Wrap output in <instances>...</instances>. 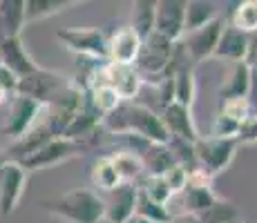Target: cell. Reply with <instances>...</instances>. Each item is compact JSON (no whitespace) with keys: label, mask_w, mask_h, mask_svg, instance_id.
I'll use <instances>...</instances> for the list:
<instances>
[{"label":"cell","mask_w":257,"mask_h":223,"mask_svg":"<svg viewBox=\"0 0 257 223\" xmlns=\"http://www.w3.org/2000/svg\"><path fill=\"white\" fill-rule=\"evenodd\" d=\"M186 3L184 0H157L155 7V32L170 43H181L186 29Z\"/></svg>","instance_id":"obj_11"},{"label":"cell","mask_w":257,"mask_h":223,"mask_svg":"<svg viewBox=\"0 0 257 223\" xmlns=\"http://www.w3.org/2000/svg\"><path fill=\"white\" fill-rule=\"evenodd\" d=\"M67 85H70V81H65L61 74L52 72V69L38 67L34 74H29V76H25V78H21V81H18L16 94H23V96L34 98L36 103H41V105L45 107V105H49V103H52L54 98H56L58 94H61Z\"/></svg>","instance_id":"obj_8"},{"label":"cell","mask_w":257,"mask_h":223,"mask_svg":"<svg viewBox=\"0 0 257 223\" xmlns=\"http://www.w3.org/2000/svg\"><path fill=\"white\" fill-rule=\"evenodd\" d=\"M248 47H250V36L248 34H244V32H239V29L226 25V27L221 29L219 43H217L215 54H212V56L224 58V61L241 63V61H246V56H248Z\"/></svg>","instance_id":"obj_16"},{"label":"cell","mask_w":257,"mask_h":223,"mask_svg":"<svg viewBox=\"0 0 257 223\" xmlns=\"http://www.w3.org/2000/svg\"><path fill=\"white\" fill-rule=\"evenodd\" d=\"M7 161H9V154H5V152L0 150V167H3V165H5V163H7Z\"/></svg>","instance_id":"obj_37"},{"label":"cell","mask_w":257,"mask_h":223,"mask_svg":"<svg viewBox=\"0 0 257 223\" xmlns=\"http://www.w3.org/2000/svg\"><path fill=\"white\" fill-rule=\"evenodd\" d=\"M239 219H241L239 210L230 201H224V199H217L215 205L199 216L201 223H228V221H239Z\"/></svg>","instance_id":"obj_29"},{"label":"cell","mask_w":257,"mask_h":223,"mask_svg":"<svg viewBox=\"0 0 257 223\" xmlns=\"http://www.w3.org/2000/svg\"><path fill=\"white\" fill-rule=\"evenodd\" d=\"M101 223H107V221H105V219H103V221H101Z\"/></svg>","instance_id":"obj_40"},{"label":"cell","mask_w":257,"mask_h":223,"mask_svg":"<svg viewBox=\"0 0 257 223\" xmlns=\"http://www.w3.org/2000/svg\"><path fill=\"white\" fill-rule=\"evenodd\" d=\"M239 127L241 125H237L235 121H230V118L217 114L215 123H212V134L210 136H215V138H237L239 136Z\"/></svg>","instance_id":"obj_32"},{"label":"cell","mask_w":257,"mask_h":223,"mask_svg":"<svg viewBox=\"0 0 257 223\" xmlns=\"http://www.w3.org/2000/svg\"><path fill=\"white\" fill-rule=\"evenodd\" d=\"M43 112H45V107L41 103H36L34 98L23 96V94H14L7 118H5L0 132L7 138H12V141H18V138H23L25 134L32 132L38 125V116Z\"/></svg>","instance_id":"obj_6"},{"label":"cell","mask_w":257,"mask_h":223,"mask_svg":"<svg viewBox=\"0 0 257 223\" xmlns=\"http://www.w3.org/2000/svg\"><path fill=\"white\" fill-rule=\"evenodd\" d=\"M135 214L137 216H143L150 223H168L170 221V210L166 205H159V203L150 201L146 194H137V207H135Z\"/></svg>","instance_id":"obj_27"},{"label":"cell","mask_w":257,"mask_h":223,"mask_svg":"<svg viewBox=\"0 0 257 223\" xmlns=\"http://www.w3.org/2000/svg\"><path fill=\"white\" fill-rule=\"evenodd\" d=\"M137 187H139L141 194H146L148 199L155 201V203H159V205H166L168 207V201L172 199L170 187L166 185V181L161 176H146Z\"/></svg>","instance_id":"obj_28"},{"label":"cell","mask_w":257,"mask_h":223,"mask_svg":"<svg viewBox=\"0 0 257 223\" xmlns=\"http://www.w3.org/2000/svg\"><path fill=\"white\" fill-rule=\"evenodd\" d=\"M56 38L63 43V47L78 56H87L94 61H107V38L103 32L90 27H70L56 32Z\"/></svg>","instance_id":"obj_7"},{"label":"cell","mask_w":257,"mask_h":223,"mask_svg":"<svg viewBox=\"0 0 257 223\" xmlns=\"http://www.w3.org/2000/svg\"><path fill=\"white\" fill-rule=\"evenodd\" d=\"M110 158H112V163H114V170L123 183H137V178L143 174L141 161L135 154H130V152L118 150L114 154H110Z\"/></svg>","instance_id":"obj_25"},{"label":"cell","mask_w":257,"mask_h":223,"mask_svg":"<svg viewBox=\"0 0 257 223\" xmlns=\"http://www.w3.org/2000/svg\"><path fill=\"white\" fill-rule=\"evenodd\" d=\"M250 89H253V67H248L241 61V63H233V67L228 69V76L219 85V96L221 101L248 98Z\"/></svg>","instance_id":"obj_17"},{"label":"cell","mask_w":257,"mask_h":223,"mask_svg":"<svg viewBox=\"0 0 257 223\" xmlns=\"http://www.w3.org/2000/svg\"><path fill=\"white\" fill-rule=\"evenodd\" d=\"M221 116L230 118L235 121L237 125L248 121V116L253 114V103L248 98H228V101H221V110H219Z\"/></svg>","instance_id":"obj_30"},{"label":"cell","mask_w":257,"mask_h":223,"mask_svg":"<svg viewBox=\"0 0 257 223\" xmlns=\"http://www.w3.org/2000/svg\"><path fill=\"white\" fill-rule=\"evenodd\" d=\"M226 25L248 34V36L257 34V0H241V3H235L233 9L228 12Z\"/></svg>","instance_id":"obj_22"},{"label":"cell","mask_w":257,"mask_h":223,"mask_svg":"<svg viewBox=\"0 0 257 223\" xmlns=\"http://www.w3.org/2000/svg\"><path fill=\"white\" fill-rule=\"evenodd\" d=\"M90 181H92L94 192L98 190V192H105V194L123 183L121 178H118V174H116L114 163H112L110 154L101 156V158H96V161H94V165L90 170Z\"/></svg>","instance_id":"obj_21"},{"label":"cell","mask_w":257,"mask_h":223,"mask_svg":"<svg viewBox=\"0 0 257 223\" xmlns=\"http://www.w3.org/2000/svg\"><path fill=\"white\" fill-rule=\"evenodd\" d=\"M237 138H215V136H199L192 143L195 150V163L210 176L224 172L230 165L237 150Z\"/></svg>","instance_id":"obj_5"},{"label":"cell","mask_w":257,"mask_h":223,"mask_svg":"<svg viewBox=\"0 0 257 223\" xmlns=\"http://www.w3.org/2000/svg\"><path fill=\"white\" fill-rule=\"evenodd\" d=\"M43 210L63 223H101L105 216L103 196L92 187H78L56 199L43 201Z\"/></svg>","instance_id":"obj_2"},{"label":"cell","mask_w":257,"mask_h":223,"mask_svg":"<svg viewBox=\"0 0 257 223\" xmlns=\"http://www.w3.org/2000/svg\"><path fill=\"white\" fill-rule=\"evenodd\" d=\"M161 178L166 181V185L170 187L172 196H175V194H179V192L186 190V185H188V170H184L181 165H177V163H175L170 170L161 174Z\"/></svg>","instance_id":"obj_31"},{"label":"cell","mask_w":257,"mask_h":223,"mask_svg":"<svg viewBox=\"0 0 257 223\" xmlns=\"http://www.w3.org/2000/svg\"><path fill=\"white\" fill-rule=\"evenodd\" d=\"M92 145L94 143H90V141H72V138H65V136H54V138H49L45 145H41L36 152L21 158L18 163H21L27 172L47 170V167L61 165V163L70 161V158L78 156V154H85Z\"/></svg>","instance_id":"obj_4"},{"label":"cell","mask_w":257,"mask_h":223,"mask_svg":"<svg viewBox=\"0 0 257 223\" xmlns=\"http://www.w3.org/2000/svg\"><path fill=\"white\" fill-rule=\"evenodd\" d=\"M155 7H157V0H139V3L132 5V23L127 27L141 41H146L155 32Z\"/></svg>","instance_id":"obj_23"},{"label":"cell","mask_w":257,"mask_h":223,"mask_svg":"<svg viewBox=\"0 0 257 223\" xmlns=\"http://www.w3.org/2000/svg\"><path fill=\"white\" fill-rule=\"evenodd\" d=\"M25 27V0H0V38H18Z\"/></svg>","instance_id":"obj_18"},{"label":"cell","mask_w":257,"mask_h":223,"mask_svg":"<svg viewBox=\"0 0 257 223\" xmlns=\"http://www.w3.org/2000/svg\"><path fill=\"white\" fill-rule=\"evenodd\" d=\"M27 185V170L18 161L9 158L0 167V214L9 216L16 212Z\"/></svg>","instance_id":"obj_10"},{"label":"cell","mask_w":257,"mask_h":223,"mask_svg":"<svg viewBox=\"0 0 257 223\" xmlns=\"http://www.w3.org/2000/svg\"><path fill=\"white\" fill-rule=\"evenodd\" d=\"M141 45L143 41L130 27H121L112 34V38H107V63L132 67L141 52Z\"/></svg>","instance_id":"obj_15"},{"label":"cell","mask_w":257,"mask_h":223,"mask_svg":"<svg viewBox=\"0 0 257 223\" xmlns=\"http://www.w3.org/2000/svg\"><path fill=\"white\" fill-rule=\"evenodd\" d=\"M219 196L212 192V187H190L184 190V201H186V212L188 214L201 216L204 212H208L217 203Z\"/></svg>","instance_id":"obj_24"},{"label":"cell","mask_w":257,"mask_h":223,"mask_svg":"<svg viewBox=\"0 0 257 223\" xmlns=\"http://www.w3.org/2000/svg\"><path fill=\"white\" fill-rule=\"evenodd\" d=\"M0 65L7 67L18 81L38 69L36 61H34V58L29 56V52L25 49L21 36L18 38H0Z\"/></svg>","instance_id":"obj_13"},{"label":"cell","mask_w":257,"mask_h":223,"mask_svg":"<svg viewBox=\"0 0 257 223\" xmlns=\"http://www.w3.org/2000/svg\"><path fill=\"white\" fill-rule=\"evenodd\" d=\"M137 194H139L137 183H121L112 192H107V199H103V205H105L103 219L107 223H125L135 214Z\"/></svg>","instance_id":"obj_12"},{"label":"cell","mask_w":257,"mask_h":223,"mask_svg":"<svg viewBox=\"0 0 257 223\" xmlns=\"http://www.w3.org/2000/svg\"><path fill=\"white\" fill-rule=\"evenodd\" d=\"M168 223H201V221H199V216L188 214V212H181V214L170 216V221H168Z\"/></svg>","instance_id":"obj_35"},{"label":"cell","mask_w":257,"mask_h":223,"mask_svg":"<svg viewBox=\"0 0 257 223\" xmlns=\"http://www.w3.org/2000/svg\"><path fill=\"white\" fill-rule=\"evenodd\" d=\"M76 5L78 0H25V25L58 16Z\"/></svg>","instance_id":"obj_19"},{"label":"cell","mask_w":257,"mask_h":223,"mask_svg":"<svg viewBox=\"0 0 257 223\" xmlns=\"http://www.w3.org/2000/svg\"><path fill=\"white\" fill-rule=\"evenodd\" d=\"M237 143H257V114H250L248 121L241 123Z\"/></svg>","instance_id":"obj_33"},{"label":"cell","mask_w":257,"mask_h":223,"mask_svg":"<svg viewBox=\"0 0 257 223\" xmlns=\"http://www.w3.org/2000/svg\"><path fill=\"white\" fill-rule=\"evenodd\" d=\"M228 223H241V219L239 221H228Z\"/></svg>","instance_id":"obj_39"},{"label":"cell","mask_w":257,"mask_h":223,"mask_svg":"<svg viewBox=\"0 0 257 223\" xmlns=\"http://www.w3.org/2000/svg\"><path fill=\"white\" fill-rule=\"evenodd\" d=\"M101 127H105L114 136L132 134V136L146 138V141L159 143V145H166L170 141L159 114H155L146 105H139V103H121L114 112L103 116Z\"/></svg>","instance_id":"obj_1"},{"label":"cell","mask_w":257,"mask_h":223,"mask_svg":"<svg viewBox=\"0 0 257 223\" xmlns=\"http://www.w3.org/2000/svg\"><path fill=\"white\" fill-rule=\"evenodd\" d=\"M85 96H87V103L94 107V112H98L101 116H107V114L114 112L116 107L121 105V98H118V94L112 87H107V85L92 87L90 92L85 94Z\"/></svg>","instance_id":"obj_26"},{"label":"cell","mask_w":257,"mask_h":223,"mask_svg":"<svg viewBox=\"0 0 257 223\" xmlns=\"http://www.w3.org/2000/svg\"><path fill=\"white\" fill-rule=\"evenodd\" d=\"M226 27V21L224 18H215L212 23L204 25V27L195 29V32H188L184 34V38H181V49L186 52L188 61H190V65H197V63L206 61V58H210L212 54H215V47L217 43H219V36H221V29Z\"/></svg>","instance_id":"obj_9"},{"label":"cell","mask_w":257,"mask_h":223,"mask_svg":"<svg viewBox=\"0 0 257 223\" xmlns=\"http://www.w3.org/2000/svg\"><path fill=\"white\" fill-rule=\"evenodd\" d=\"M7 96H9V94H7V92H5V89H3V87H0V105H3V103H5V101H7Z\"/></svg>","instance_id":"obj_38"},{"label":"cell","mask_w":257,"mask_h":223,"mask_svg":"<svg viewBox=\"0 0 257 223\" xmlns=\"http://www.w3.org/2000/svg\"><path fill=\"white\" fill-rule=\"evenodd\" d=\"M215 18H219L217 3H210V0H188L186 3L184 29H186V34L195 32V29H199V27H204V25L212 23Z\"/></svg>","instance_id":"obj_20"},{"label":"cell","mask_w":257,"mask_h":223,"mask_svg":"<svg viewBox=\"0 0 257 223\" xmlns=\"http://www.w3.org/2000/svg\"><path fill=\"white\" fill-rule=\"evenodd\" d=\"M125 223H150V221H148V219H143V216H137V214H132L130 219L125 221Z\"/></svg>","instance_id":"obj_36"},{"label":"cell","mask_w":257,"mask_h":223,"mask_svg":"<svg viewBox=\"0 0 257 223\" xmlns=\"http://www.w3.org/2000/svg\"><path fill=\"white\" fill-rule=\"evenodd\" d=\"M161 123H164L170 138H179V141L188 143H195L199 138V132H197L195 121L190 116V107H184L175 101L161 110Z\"/></svg>","instance_id":"obj_14"},{"label":"cell","mask_w":257,"mask_h":223,"mask_svg":"<svg viewBox=\"0 0 257 223\" xmlns=\"http://www.w3.org/2000/svg\"><path fill=\"white\" fill-rule=\"evenodd\" d=\"M177 43H170L161 34L152 32L150 36L143 41L141 52L135 61L137 74L141 76L143 83H157L166 81L168 76H172V56H175Z\"/></svg>","instance_id":"obj_3"},{"label":"cell","mask_w":257,"mask_h":223,"mask_svg":"<svg viewBox=\"0 0 257 223\" xmlns=\"http://www.w3.org/2000/svg\"><path fill=\"white\" fill-rule=\"evenodd\" d=\"M0 87L7 94H16V87H18V78L3 65H0Z\"/></svg>","instance_id":"obj_34"}]
</instances>
